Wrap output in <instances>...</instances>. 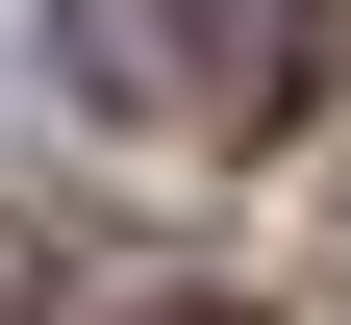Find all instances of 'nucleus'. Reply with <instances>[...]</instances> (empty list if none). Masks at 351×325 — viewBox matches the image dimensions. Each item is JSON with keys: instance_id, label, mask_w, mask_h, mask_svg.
<instances>
[{"instance_id": "f257e3e1", "label": "nucleus", "mask_w": 351, "mask_h": 325, "mask_svg": "<svg viewBox=\"0 0 351 325\" xmlns=\"http://www.w3.org/2000/svg\"><path fill=\"white\" fill-rule=\"evenodd\" d=\"M51 51H75V101L151 125V151H251V125H301L326 0H51Z\"/></svg>"}]
</instances>
